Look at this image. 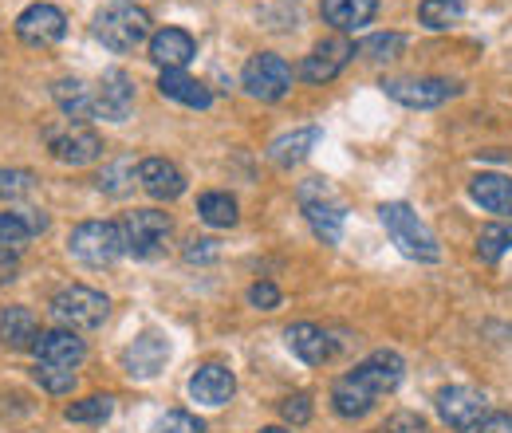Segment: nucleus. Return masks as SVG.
Instances as JSON below:
<instances>
[{
  "instance_id": "nucleus-1",
  "label": "nucleus",
  "mask_w": 512,
  "mask_h": 433,
  "mask_svg": "<svg viewBox=\"0 0 512 433\" xmlns=\"http://www.w3.org/2000/svg\"><path fill=\"white\" fill-rule=\"evenodd\" d=\"M402 355L394 351H375L367 355L355 371H347L335 386H331V406L339 418H363L383 394H390L398 382H402Z\"/></svg>"
},
{
  "instance_id": "nucleus-2",
  "label": "nucleus",
  "mask_w": 512,
  "mask_h": 433,
  "mask_svg": "<svg viewBox=\"0 0 512 433\" xmlns=\"http://www.w3.org/2000/svg\"><path fill=\"white\" fill-rule=\"evenodd\" d=\"M379 221H383L386 237L402 248L410 260H438L442 248H438V237L426 229V221L406 205V201H383L379 205Z\"/></svg>"
},
{
  "instance_id": "nucleus-3",
  "label": "nucleus",
  "mask_w": 512,
  "mask_h": 433,
  "mask_svg": "<svg viewBox=\"0 0 512 433\" xmlns=\"http://www.w3.org/2000/svg\"><path fill=\"white\" fill-rule=\"evenodd\" d=\"M150 36V12L130 4V0H111L107 8L95 12V40L111 52H134Z\"/></svg>"
},
{
  "instance_id": "nucleus-4",
  "label": "nucleus",
  "mask_w": 512,
  "mask_h": 433,
  "mask_svg": "<svg viewBox=\"0 0 512 433\" xmlns=\"http://www.w3.org/2000/svg\"><path fill=\"white\" fill-rule=\"evenodd\" d=\"M67 252H71L79 264H87V268H107V264H115L127 248H123L119 225H111V221H83V225L71 229Z\"/></svg>"
},
{
  "instance_id": "nucleus-5",
  "label": "nucleus",
  "mask_w": 512,
  "mask_h": 433,
  "mask_svg": "<svg viewBox=\"0 0 512 433\" xmlns=\"http://www.w3.org/2000/svg\"><path fill=\"white\" fill-rule=\"evenodd\" d=\"M52 315H56L64 327H71V331H95V327H103V319L111 315V300H107L103 292L87 288V284H71L64 292H56Z\"/></svg>"
},
{
  "instance_id": "nucleus-6",
  "label": "nucleus",
  "mask_w": 512,
  "mask_h": 433,
  "mask_svg": "<svg viewBox=\"0 0 512 433\" xmlns=\"http://www.w3.org/2000/svg\"><path fill=\"white\" fill-rule=\"evenodd\" d=\"M170 217L166 213H158V209H134L127 213L123 221H119V233H123V248H127L130 256H138V260H150V256H158L166 241H170Z\"/></svg>"
},
{
  "instance_id": "nucleus-7",
  "label": "nucleus",
  "mask_w": 512,
  "mask_h": 433,
  "mask_svg": "<svg viewBox=\"0 0 512 433\" xmlns=\"http://www.w3.org/2000/svg\"><path fill=\"white\" fill-rule=\"evenodd\" d=\"M48 150H52V158L56 162H64V166H91L99 154H103V138L91 130V126L83 123H60V126H48Z\"/></svg>"
},
{
  "instance_id": "nucleus-8",
  "label": "nucleus",
  "mask_w": 512,
  "mask_h": 433,
  "mask_svg": "<svg viewBox=\"0 0 512 433\" xmlns=\"http://www.w3.org/2000/svg\"><path fill=\"white\" fill-rule=\"evenodd\" d=\"M300 209H304L312 233L320 237L323 245H339V237H343V205L331 197V189L316 182V178L304 182L300 186Z\"/></svg>"
},
{
  "instance_id": "nucleus-9",
  "label": "nucleus",
  "mask_w": 512,
  "mask_h": 433,
  "mask_svg": "<svg viewBox=\"0 0 512 433\" xmlns=\"http://www.w3.org/2000/svg\"><path fill=\"white\" fill-rule=\"evenodd\" d=\"M241 83H245V91L253 99L276 103V99H284L292 91V67L280 60V56H272V52H260V56H253V60L245 63Z\"/></svg>"
},
{
  "instance_id": "nucleus-10",
  "label": "nucleus",
  "mask_w": 512,
  "mask_h": 433,
  "mask_svg": "<svg viewBox=\"0 0 512 433\" xmlns=\"http://www.w3.org/2000/svg\"><path fill=\"white\" fill-rule=\"evenodd\" d=\"M485 410H489V402L473 386H446V390H438V414H442V422H446L449 430L473 433L485 422Z\"/></svg>"
},
{
  "instance_id": "nucleus-11",
  "label": "nucleus",
  "mask_w": 512,
  "mask_h": 433,
  "mask_svg": "<svg viewBox=\"0 0 512 433\" xmlns=\"http://www.w3.org/2000/svg\"><path fill=\"white\" fill-rule=\"evenodd\" d=\"M16 36L28 48H52L67 36V16L56 4H28L16 16Z\"/></svg>"
},
{
  "instance_id": "nucleus-12",
  "label": "nucleus",
  "mask_w": 512,
  "mask_h": 433,
  "mask_svg": "<svg viewBox=\"0 0 512 433\" xmlns=\"http://www.w3.org/2000/svg\"><path fill=\"white\" fill-rule=\"evenodd\" d=\"M383 91L402 107L426 111V107H442L446 99H453L457 83H449V79H386Z\"/></svg>"
},
{
  "instance_id": "nucleus-13",
  "label": "nucleus",
  "mask_w": 512,
  "mask_h": 433,
  "mask_svg": "<svg viewBox=\"0 0 512 433\" xmlns=\"http://www.w3.org/2000/svg\"><path fill=\"white\" fill-rule=\"evenodd\" d=\"M166 363H170V339L162 331H142L123 351V371L130 378H154Z\"/></svg>"
},
{
  "instance_id": "nucleus-14",
  "label": "nucleus",
  "mask_w": 512,
  "mask_h": 433,
  "mask_svg": "<svg viewBox=\"0 0 512 433\" xmlns=\"http://www.w3.org/2000/svg\"><path fill=\"white\" fill-rule=\"evenodd\" d=\"M130 111H134V83H130L127 71H107L95 87V119H107V123H123Z\"/></svg>"
},
{
  "instance_id": "nucleus-15",
  "label": "nucleus",
  "mask_w": 512,
  "mask_h": 433,
  "mask_svg": "<svg viewBox=\"0 0 512 433\" xmlns=\"http://www.w3.org/2000/svg\"><path fill=\"white\" fill-rule=\"evenodd\" d=\"M32 351H36V363H44V367H64V371H75V367L83 363V355H87L83 339H79L71 327L40 331V339H36Z\"/></svg>"
},
{
  "instance_id": "nucleus-16",
  "label": "nucleus",
  "mask_w": 512,
  "mask_h": 433,
  "mask_svg": "<svg viewBox=\"0 0 512 433\" xmlns=\"http://www.w3.org/2000/svg\"><path fill=\"white\" fill-rule=\"evenodd\" d=\"M351 56H355V44H351V40H343V36L320 40V44L312 48V56L304 60L300 75H304L308 83H331V79L351 63Z\"/></svg>"
},
{
  "instance_id": "nucleus-17",
  "label": "nucleus",
  "mask_w": 512,
  "mask_h": 433,
  "mask_svg": "<svg viewBox=\"0 0 512 433\" xmlns=\"http://www.w3.org/2000/svg\"><path fill=\"white\" fill-rule=\"evenodd\" d=\"M48 229V217L40 209H16L0 213V256H20V248Z\"/></svg>"
},
{
  "instance_id": "nucleus-18",
  "label": "nucleus",
  "mask_w": 512,
  "mask_h": 433,
  "mask_svg": "<svg viewBox=\"0 0 512 433\" xmlns=\"http://www.w3.org/2000/svg\"><path fill=\"white\" fill-rule=\"evenodd\" d=\"M233 390H237V378L229 367H221V363H205V367H197L190 378V394L193 402H201V406H225L229 398H233Z\"/></svg>"
},
{
  "instance_id": "nucleus-19",
  "label": "nucleus",
  "mask_w": 512,
  "mask_h": 433,
  "mask_svg": "<svg viewBox=\"0 0 512 433\" xmlns=\"http://www.w3.org/2000/svg\"><path fill=\"white\" fill-rule=\"evenodd\" d=\"M138 186L158 201H174L186 193V174L166 158H146V162H138Z\"/></svg>"
},
{
  "instance_id": "nucleus-20",
  "label": "nucleus",
  "mask_w": 512,
  "mask_h": 433,
  "mask_svg": "<svg viewBox=\"0 0 512 433\" xmlns=\"http://www.w3.org/2000/svg\"><path fill=\"white\" fill-rule=\"evenodd\" d=\"M197 56V40L182 28H162L150 36V60L162 71H182Z\"/></svg>"
},
{
  "instance_id": "nucleus-21",
  "label": "nucleus",
  "mask_w": 512,
  "mask_h": 433,
  "mask_svg": "<svg viewBox=\"0 0 512 433\" xmlns=\"http://www.w3.org/2000/svg\"><path fill=\"white\" fill-rule=\"evenodd\" d=\"M284 339H288V351L300 359V363H308V367H320L327 363L331 355H335V343H331V335L316 327V323H292L288 331H284Z\"/></svg>"
},
{
  "instance_id": "nucleus-22",
  "label": "nucleus",
  "mask_w": 512,
  "mask_h": 433,
  "mask_svg": "<svg viewBox=\"0 0 512 433\" xmlns=\"http://www.w3.org/2000/svg\"><path fill=\"white\" fill-rule=\"evenodd\" d=\"M36 339H40V323L32 311L20 304L0 308V343L8 351H28V347H36Z\"/></svg>"
},
{
  "instance_id": "nucleus-23",
  "label": "nucleus",
  "mask_w": 512,
  "mask_h": 433,
  "mask_svg": "<svg viewBox=\"0 0 512 433\" xmlns=\"http://www.w3.org/2000/svg\"><path fill=\"white\" fill-rule=\"evenodd\" d=\"M158 91H162L166 99L182 103V107H193V111H205V107H213V91H209L201 79L186 75V71H162V79H158Z\"/></svg>"
},
{
  "instance_id": "nucleus-24",
  "label": "nucleus",
  "mask_w": 512,
  "mask_h": 433,
  "mask_svg": "<svg viewBox=\"0 0 512 433\" xmlns=\"http://www.w3.org/2000/svg\"><path fill=\"white\" fill-rule=\"evenodd\" d=\"M320 138H323L320 126H300V130H288V134L272 138L268 158H272L276 166H296V162H304V158L316 150V142H320Z\"/></svg>"
},
{
  "instance_id": "nucleus-25",
  "label": "nucleus",
  "mask_w": 512,
  "mask_h": 433,
  "mask_svg": "<svg viewBox=\"0 0 512 433\" xmlns=\"http://www.w3.org/2000/svg\"><path fill=\"white\" fill-rule=\"evenodd\" d=\"M379 12V0H323V20L339 32H355L371 24Z\"/></svg>"
},
{
  "instance_id": "nucleus-26",
  "label": "nucleus",
  "mask_w": 512,
  "mask_h": 433,
  "mask_svg": "<svg viewBox=\"0 0 512 433\" xmlns=\"http://www.w3.org/2000/svg\"><path fill=\"white\" fill-rule=\"evenodd\" d=\"M469 193H473V201H477L481 209L512 217V178H505V174H477Z\"/></svg>"
},
{
  "instance_id": "nucleus-27",
  "label": "nucleus",
  "mask_w": 512,
  "mask_h": 433,
  "mask_svg": "<svg viewBox=\"0 0 512 433\" xmlns=\"http://www.w3.org/2000/svg\"><path fill=\"white\" fill-rule=\"evenodd\" d=\"M56 95V107L64 111L71 123H83V119H95V91L83 83V79H60L52 87Z\"/></svg>"
},
{
  "instance_id": "nucleus-28",
  "label": "nucleus",
  "mask_w": 512,
  "mask_h": 433,
  "mask_svg": "<svg viewBox=\"0 0 512 433\" xmlns=\"http://www.w3.org/2000/svg\"><path fill=\"white\" fill-rule=\"evenodd\" d=\"M197 213H201V221L213 225V229H233V225H237V201H233L229 193H201Z\"/></svg>"
},
{
  "instance_id": "nucleus-29",
  "label": "nucleus",
  "mask_w": 512,
  "mask_h": 433,
  "mask_svg": "<svg viewBox=\"0 0 512 433\" xmlns=\"http://www.w3.org/2000/svg\"><path fill=\"white\" fill-rule=\"evenodd\" d=\"M111 414H115V398L111 394H91V398L67 406V422H107Z\"/></svg>"
},
{
  "instance_id": "nucleus-30",
  "label": "nucleus",
  "mask_w": 512,
  "mask_h": 433,
  "mask_svg": "<svg viewBox=\"0 0 512 433\" xmlns=\"http://www.w3.org/2000/svg\"><path fill=\"white\" fill-rule=\"evenodd\" d=\"M461 12H465V0H422V8H418L426 28H449L461 20Z\"/></svg>"
},
{
  "instance_id": "nucleus-31",
  "label": "nucleus",
  "mask_w": 512,
  "mask_h": 433,
  "mask_svg": "<svg viewBox=\"0 0 512 433\" xmlns=\"http://www.w3.org/2000/svg\"><path fill=\"white\" fill-rule=\"evenodd\" d=\"M134 174H138V166H134L130 158H119V162L103 166V174H99V189H103V193H111V197H123V193H130V186H134Z\"/></svg>"
},
{
  "instance_id": "nucleus-32",
  "label": "nucleus",
  "mask_w": 512,
  "mask_h": 433,
  "mask_svg": "<svg viewBox=\"0 0 512 433\" xmlns=\"http://www.w3.org/2000/svg\"><path fill=\"white\" fill-rule=\"evenodd\" d=\"M512 248V225H489V229H481V237H477V256L481 260H501L505 252Z\"/></svg>"
},
{
  "instance_id": "nucleus-33",
  "label": "nucleus",
  "mask_w": 512,
  "mask_h": 433,
  "mask_svg": "<svg viewBox=\"0 0 512 433\" xmlns=\"http://www.w3.org/2000/svg\"><path fill=\"white\" fill-rule=\"evenodd\" d=\"M402 48H406V40H402L398 32H375V36H367L355 52L367 56V60H394Z\"/></svg>"
},
{
  "instance_id": "nucleus-34",
  "label": "nucleus",
  "mask_w": 512,
  "mask_h": 433,
  "mask_svg": "<svg viewBox=\"0 0 512 433\" xmlns=\"http://www.w3.org/2000/svg\"><path fill=\"white\" fill-rule=\"evenodd\" d=\"M32 186H36V174L32 170H8V166H0V201L28 197Z\"/></svg>"
},
{
  "instance_id": "nucleus-35",
  "label": "nucleus",
  "mask_w": 512,
  "mask_h": 433,
  "mask_svg": "<svg viewBox=\"0 0 512 433\" xmlns=\"http://www.w3.org/2000/svg\"><path fill=\"white\" fill-rule=\"evenodd\" d=\"M36 382L48 390V394H71L75 390V371H64V367H44L36 363Z\"/></svg>"
},
{
  "instance_id": "nucleus-36",
  "label": "nucleus",
  "mask_w": 512,
  "mask_h": 433,
  "mask_svg": "<svg viewBox=\"0 0 512 433\" xmlns=\"http://www.w3.org/2000/svg\"><path fill=\"white\" fill-rule=\"evenodd\" d=\"M150 433H205V422L186 414V410H170L166 418H158L150 426Z\"/></svg>"
},
{
  "instance_id": "nucleus-37",
  "label": "nucleus",
  "mask_w": 512,
  "mask_h": 433,
  "mask_svg": "<svg viewBox=\"0 0 512 433\" xmlns=\"http://www.w3.org/2000/svg\"><path fill=\"white\" fill-rule=\"evenodd\" d=\"M280 418L292 422V426H308L312 422V398L308 394H288L280 402Z\"/></svg>"
},
{
  "instance_id": "nucleus-38",
  "label": "nucleus",
  "mask_w": 512,
  "mask_h": 433,
  "mask_svg": "<svg viewBox=\"0 0 512 433\" xmlns=\"http://www.w3.org/2000/svg\"><path fill=\"white\" fill-rule=\"evenodd\" d=\"M383 433H426V422H422V414H414V410H398V414L386 418Z\"/></svg>"
},
{
  "instance_id": "nucleus-39",
  "label": "nucleus",
  "mask_w": 512,
  "mask_h": 433,
  "mask_svg": "<svg viewBox=\"0 0 512 433\" xmlns=\"http://www.w3.org/2000/svg\"><path fill=\"white\" fill-rule=\"evenodd\" d=\"M221 256V245L213 241V237H193L190 245H186V260L190 264H209V260H217Z\"/></svg>"
},
{
  "instance_id": "nucleus-40",
  "label": "nucleus",
  "mask_w": 512,
  "mask_h": 433,
  "mask_svg": "<svg viewBox=\"0 0 512 433\" xmlns=\"http://www.w3.org/2000/svg\"><path fill=\"white\" fill-rule=\"evenodd\" d=\"M249 304L260 311H272V308H280V288L276 284H268V280H260V284H253L249 288Z\"/></svg>"
},
{
  "instance_id": "nucleus-41",
  "label": "nucleus",
  "mask_w": 512,
  "mask_h": 433,
  "mask_svg": "<svg viewBox=\"0 0 512 433\" xmlns=\"http://www.w3.org/2000/svg\"><path fill=\"white\" fill-rule=\"evenodd\" d=\"M473 433H512V414H485V422Z\"/></svg>"
},
{
  "instance_id": "nucleus-42",
  "label": "nucleus",
  "mask_w": 512,
  "mask_h": 433,
  "mask_svg": "<svg viewBox=\"0 0 512 433\" xmlns=\"http://www.w3.org/2000/svg\"><path fill=\"white\" fill-rule=\"evenodd\" d=\"M16 280V256H0V288Z\"/></svg>"
},
{
  "instance_id": "nucleus-43",
  "label": "nucleus",
  "mask_w": 512,
  "mask_h": 433,
  "mask_svg": "<svg viewBox=\"0 0 512 433\" xmlns=\"http://www.w3.org/2000/svg\"><path fill=\"white\" fill-rule=\"evenodd\" d=\"M260 433H292V430H284V426H268V430H260Z\"/></svg>"
}]
</instances>
